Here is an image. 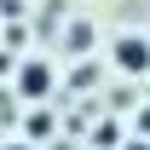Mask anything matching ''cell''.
I'll list each match as a JSON object with an SVG mask.
<instances>
[{
    "instance_id": "cell-1",
    "label": "cell",
    "mask_w": 150,
    "mask_h": 150,
    "mask_svg": "<svg viewBox=\"0 0 150 150\" xmlns=\"http://www.w3.org/2000/svg\"><path fill=\"white\" fill-rule=\"evenodd\" d=\"M110 58H115L121 75H144V69H150V40H144V35H121Z\"/></svg>"
},
{
    "instance_id": "cell-5",
    "label": "cell",
    "mask_w": 150,
    "mask_h": 150,
    "mask_svg": "<svg viewBox=\"0 0 150 150\" xmlns=\"http://www.w3.org/2000/svg\"><path fill=\"white\" fill-rule=\"evenodd\" d=\"M139 133H144V139H150V110H139Z\"/></svg>"
},
{
    "instance_id": "cell-4",
    "label": "cell",
    "mask_w": 150,
    "mask_h": 150,
    "mask_svg": "<svg viewBox=\"0 0 150 150\" xmlns=\"http://www.w3.org/2000/svg\"><path fill=\"white\" fill-rule=\"evenodd\" d=\"M46 133H52V115L35 110V115H29V139H46Z\"/></svg>"
},
{
    "instance_id": "cell-2",
    "label": "cell",
    "mask_w": 150,
    "mask_h": 150,
    "mask_svg": "<svg viewBox=\"0 0 150 150\" xmlns=\"http://www.w3.org/2000/svg\"><path fill=\"white\" fill-rule=\"evenodd\" d=\"M18 93H23V98H46V93H52V64L29 58V64L18 69Z\"/></svg>"
},
{
    "instance_id": "cell-3",
    "label": "cell",
    "mask_w": 150,
    "mask_h": 150,
    "mask_svg": "<svg viewBox=\"0 0 150 150\" xmlns=\"http://www.w3.org/2000/svg\"><path fill=\"white\" fill-rule=\"evenodd\" d=\"M69 52H87V46H93V23H69Z\"/></svg>"
},
{
    "instance_id": "cell-6",
    "label": "cell",
    "mask_w": 150,
    "mask_h": 150,
    "mask_svg": "<svg viewBox=\"0 0 150 150\" xmlns=\"http://www.w3.org/2000/svg\"><path fill=\"white\" fill-rule=\"evenodd\" d=\"M127 150H150V144H144V139H133V144H127Z\"/></svg>"
},
{
    "instance_id": "cell-7",
    "label": "cell",
    "mask_w": 150,
    "mask_h": 150,
    "mask_svg": "<svg viewBox=\"0 0 150 150\" xmlns=\"http://www.w3.org/2000/svg\"><path fill=\"white\" fill-rule=\"evenodd\" d=\"M0 150H29V144H0Z\"/></svg>"
}]
</instances>
